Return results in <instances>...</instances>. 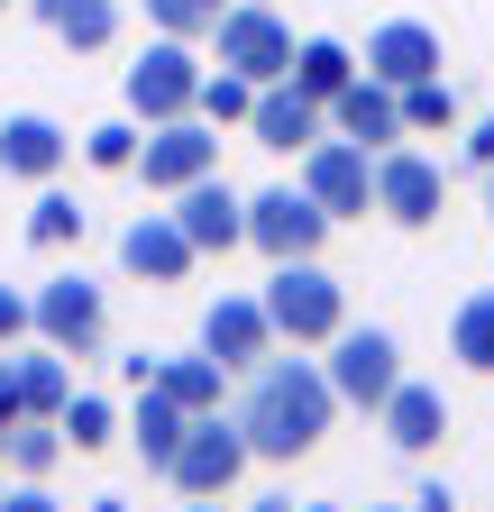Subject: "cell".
<instances>
[{
	"mask_svg": "<svg viewBox=\"0 0 494 512\" xmlns=\"http://www.w3.org/2000/svg\"><path fill=\"white\" fill-rule=\"evenodd\" d=\"M330 421H339V384H330L321 357H266V366H247L238 430H247V448H257V467L312 458Z\"/></svg>",
	"mask_w": 494,
	"mask_h": 512,
	"instance_id": "obj_1",
	"label": "cell"
},
{
	"mask_svg": "<svg viewBox=\"0 0 494 512\" xmlns=\"http://www.w3.org/2000/svg\"><path fill=\"white\" fill-rule=\"evenodd\" d=\"M266 320H275L284 348H330L348 330V293H339V275L321 266V256H284V266L266 275Z\"/></svg>",
	"mask_w": 494,
	"mask_h": 512,
	"instance_id": "obj_2",
	"label": "cell"
},
{
	"mask_svg": "<svg viewBox=\"0 0 494 512\" xmlns=\"http://www.w3.org/2000/svg\"><path fill=\"white\" fill-rule=\"evenodd\" d=\"M330 229H339V220H330L302 183H266V192H247V247H257L266 266H284V256H321Z\"/></svg>",
	"mask_w": 494,
	"mask_h": 512,
	"instance_id": "obj_3",
	"label": "cell"
},
{
	"mask_svg": "<svg viewBox=\"0 0 494 512\" xmlns=\"http://www.w3.org/2000/svg\"><path fill=\"white\" fill-rule=\"evenodd\" d=\"M211 64H229V74H247V83H284L293 74V28L266 10V0H229L220 28H211Z\"/></svg>",
	"mask_w": 494,
	"mask_h": 512,
	"instance_id": "obj_4",
	"label": "cell"
},
{
	"mask_svg": "<svg viewBox=\"0 0 494 512\" xmlns=\"http://www.w3.org/2000/svg\"><path fill=\"white\" fill-rule=\"evenodd\" d=\"M321 366H330V384H339L348 412H385V394L403 384V348H394V330H376V320H348Z\"/></svg>",
	"mask_w": 494,
	"mask_h": 512,
	"instance_id": "obj_5",
	"label": "cell"
},
{
	"mask_svg": "<svg viewBox=\"0 0 494 512\" xmlns=\"http://www.w3.org/2000/svg\"><path fill=\"white\" fill-rule=\"evenodd\" d=\"M247 467H257V448H247L238 412H193V430H183V448H174L165 485H183V494H229Z\"/></svg>",
	"mask_w": 494,
	"mask_h": 512,
	"instance_id": "obj_6",
	"label": "cell"
},
{
	"mask_svg": "<svg viewBox=\"0 0 494 512\" xmlns=\"http://www.w3.org/2000/svg\"><path fill=\"white\" fill-rule=\"evenodd\" d=\"M202 74H211V64L193 55V37H147V55L129 64V110H138L147 128L202 110Z\"/></svg>",
	"mask_w": 494,
	"mask_h": 512,
	"instance_id": "obj_7",
	"label": "cell"
},
{
	"mask_svg": "<svg viewBox=\"0 0 494 512\" xmlns=\"http://www.w3.org/2000/svg\"><path fill=\"white\" fill-rule=\"evenodd\" d=\"M302 192H312L330 220H366V211H376V147L312 138V147H302Z\"/></svg>",
	"mask_w": 494,
	"mask_h": 512,
	"instance_id": "obj_8",
	"label": "cell"
},
{
	"mask_svg": "<svg viewBox=\"0 0 494 512\" xmlns=\"http://www.w3.org/2000/svg\"><path fill=\"white\" fill-rule=\"evenodd\" d=\"M202 174H220V128H211L202 110L156 119L147 147H138V183H147V192H183V183H202Z\"/></svg>",
	"mask_w": 494,
	"mask_h": 512,
	"instance_id": "obj_9",
	"label": "cell"
},
{
	"mask_svg": "<svg viewBox=\"0 0 494 512\" xmlns=\"http://www.w3.org/2000/svg\"><path fill=\"white\" fill-rule=\"evenodd\" d=\"M37 339L65 348V357H92V348L110 339V302H101V284H92L83 266H65V275L37 284Z\"/></svg>",
	"mask_w": 494,
	"mask_h": 512,
	"instance_id": "obj_10",
	"label": "cell"
},
{
	"mask_svg": "<svg viewBox=\"0 0 494 512\" xmlns=\"http://www.w3.org/2000/svg\"><path fill=\"white\" fill-rule=\"evenodd\" d=\"M376 211L394 229H430V220L449 211V165L421 156V147H385L376 156Z\"/></svg>",
	"mask_w": 494,
	"mask_h": 512,
	"instance_id": "obj_11",
	"label": "cell"
},
{
	"mask_svg": "<svg viewBox=\"0 0 494 512\" xmlns=\"http://www.w3.org/2000/svg\"><path fill=\"white\" fill-rule=\"evenodd\" d=\"M202 348L229 366V375H247V366H266L284 339H275V320H266V293H220L211 311H202Z\"/></svg>",
	"mask_w": 494,
	"mask_h": 512,
	"instance_id": "obj_12",
	"label": "cell"
},
{
	"mask_svg": "<svg viewBox=\"0 0 494 512\" xmlns=\"http://www.w3.org/2000/svg\"><path fill=\"white\" fill-rule=\"evenodd\" d=\"M321 128H330V101H321V92H302L293 74H284V83H266V92H257V110H247V138L275 147V156H302Z\"/></svg>",
	"mask_w": 494,
	"mask_h": 512,
	"instance_id": "obj_13",
	"label": "cell"
},
{
	"mask_svg": "<svg viewBox=\"0 0 494 512\" xmlns=\"http://www.w3.org/2000/svg\"><path fill=\"white\" fill-rule=\"evenodd\" d=\"M193 238H183V220L174 211H138L129 229H119V275H138V284H183L193 275Z\"/></svg>",
	"mask_w": 494,
	"mask_h": 512,
	"instance_id": "obj_14",
	"label": "cell"
},
{
	"mask_svg": "<svg viewBox=\"0 0 494 512\" xmlns=\"http://www.w3.org/2000/svg\"><path fill=\"white\" fill-rule=\"evenodd\" d=\"M366 74H376V83H394V92H412V83H430V74H440V28H430V19H385L376 37H366Z\"/></svg>",
	"mask_w": 494,
	"mask_h": 512,
	"instance_id": "obj_15",
	"label": "cell"
},
{
	"mask_svg": "<svg viewBox=\"0 0 494 512\" xmlns=\"http://www.w3.org/2000/svg\"><path fill=\"white\" fill-rule=\"evenodd\" d=\"M174 220H183V238H193L202 256H229V247H247V202L220 183V174H202V183H183L174 192Z\"/></svg>",
	"mask_w": 494,
	"mask_h": 512,
	"instance_id": "obj_16",
	"label": "cell"
},
{
	"mask_svg": "<svg viewBox=\"0 0 494 512\" xmlns=\"http://www.w3.org/2000/svg\"><path fill=\"white\" fill-rule=\"evenodd\" d=\"M65 156H74V138H65L46 110L0 119V174H10V183H55V174H65Z\"/></svg>",
	"mask_w": 494,
	"mask_h": 512,
	"instance_id": "obj_17",
	"label": "cell"
},
{
	"mask_svg": "<svg viewBox=\"0 0 494 512\" xmlns=\"http://www.w3.org/2000/svg\"><path fill=\"white\" fill-rule=\"evenodd\" d=\"M330 119H339V138L376 147V156L412 138V128H403V92H394V83H376V74H357V83H348V92L330 101Z\"/></svg>",
	"mask_w": 494,
	"mask_h": 512,
	"instance_id": "obj_18",
	"label": "cell"
},
{
	"mask_svg": "<svg viewBox=\"0 0 494 512\" xmlns=\"http://www.w3.org/2000/svg\"><path fill=\"white\" fill-rule=\"evenodd\" d=\"M376 421H385V439L403 448V458H430V448L449 439V394H440V384H421V375H403Z\"/></svg>",
	"mask_w": 494,
	"mask_h": 512,
	"instance_id": "obj_19",
	"label": "cell"
},
{
	"mask_svg": "<svg viewBox=\"0 0 494 512\" xmlns=\"http://www.w3.org/2000/svg\"><path fill=\"white\" fill-rule=\"evenodd\" d=\"M183 430H193V412H183L174 394H165V384H138V412H129V448H138V458L165 476L174 467V448H183Z\"/></svg>",
	"mask_w": 494,
	"mask_h": 512,
	"instance_id": "obj_20",
	"label": "cell"
},
{
	"mask_svg": "<svg viewBox=\"0 0 494 512\" xmlns=\"http://www.w3.org/2000/svg\"><path fill=\"white\" fill-rule=\"evenodd\" d=\"M28 10H37V28L55 46H74V55H101L119 37V0H28Z\"/></svg>",
	"mask_w": 494,
	"mask_h": 512,
	"instance_id": "obj_21",
	"label": "cell"
},
{
	"mask_svg": "<svg viewBox=\"0 0 494 512\" xmlns=\"http://www.w3.org/2000/svg\"><path fill=\"white\" fill-rule=\"evenodd\" d=\"M357 74H366V64H357L339 37H302V46H293V83H302V92H321V101H339Z\"/></svg>",
	"mask_w": 494,
	"mask_h": 512,
	"instance_id": "obj_22",
	"label": "cell"
},
{
	"mask_svg": "<svg viewBox=\"0 0 494 512\" xmlns=\"http://www.w3.org/2000/svg\"><path fill=\"white\" fill-rule=\"evenodd\" d=\"M19 394H28V412H46V421H55V412L74 403V357L37 339V348L19 357Z\"/></svg>",
	"mask_w": 494,
	"mask_h": 512,
	"instance_id": "obj_23",
	"label": "cell"
},
{
	"mask_svg": "<svg viewBox=\"0 0 494 512\" xmlns=\"http://www.w3.org/2000/svg\"><path fill=\"white\" fill-rule=\"evenodd\" d=\"M156 384H165V394L183 403V412H220V394H229V366L202 348V357H165L156 366Z\"/></svg>",
	"mask_w": 494,
	"mask_h": 512,
	"instance_id": "obj_24",
	"label": "cell"
},
{
	"mask_svg": "<svg viewBox=\"0 0 494 512\" xmlns=\"http://www.w3.org/2000/svg\"><path fill=\"white\" fill-rule=\"evenodd\" d=\"M449 357H458L467 375H494V293H467V302L449 311Z\"/></svg>",
	"mask_w": 494,
	"mask_h": 512,
	"instance_id": "obj_25",
	"label": "cell"
},
{
	"mask_svg": "<svg viewBox=\"0 0 494 512\" xmlns=\"http://www.w3.org/2000/svg\"><path fill=\"white\" fill-rule=\"evenodd\" d=\"M74 238H83V211H74V192L37 183V202H28V247H37V256H65Z\"/></svg>",
	"mask_w": 494,
	"mask_h": 512,
	"instance_id": "obj_26",
	"label": "cell"
},
{
	"mask_svg": "<svg viewBox=\"0 0 494 512\" xmlns=\"http://www.w3.org/2000/svg\"><path fill=\"white\" fill-rule=\"evenodd\" d=\"M0 458H10V476H28V485H37V476H46L55 458H65V421H46V412H28V421L10 430V448H0Z\"/></svg>",
	"mask_w": 494,
	"mask_h": 512,
	"instance_id": "obj_27",
	"label": "cell"
},
{
	"mask_svg": "<svg viewBox=\"0 0 494 512\" xmlns=\"http://www.w3.org/2000/svg\"><path fill=\"white\" fill-rule=\"evenodd\" d=\"M257 92H266V83H247V74H229V64H211V74H202V119H211V128H247Z\"/></svg>",
	"mask_w": 494,
	"mask_h": 512,
	"instance_id": "obj_28",
	"label": "cell"
},
{
	"mask_svg": "<svg viewBox=\"0 0 494 512\" xmlns=\"http://www.w3.org/2000/svg\"><path fill=\"white\" fill-rule=\"evenodd\" d=\"M403 128H412V138H449V128H458V92H449V74H430V83L403 92Z\"/></svg>",
	"mask_w": 494,
	"mask_h": 512,
	"instance_id": "obj_29",
	"label": "cell"
},
{
	"mask_svg": "<svg viewBox=\"0 0 494 512\" xmlns=\"http://www.w3.org/2000/svg\"><path fill=\"white\" fill-rule=\"evenodd\" d=\"M138 147H147V138H138V110H129V119H101V128H83V156H92L101 174H138Z\"/></svg>",
	"mask_w": 494,
	"mask_h": 512,
	"instance_id": "obj_30",
	"label": "cell"
},
{
	"mask_svg": "<svg viewBox=\"0 0 494 512\" xmlns=\"http://www.w3.org/2000/svg\"><path fill=\"white\" fill-rule=\"evenodd\" d=\"M220 10H229V0H147V28L156 37H211Z\"/></svg>",
	"mask_w": 494,
	"mask_h": 512,
	"instance_id": "obj_31",
	"label": "cell"
},
{
	"mask_svg": "<svg viewBox=\"0 0 494 512\" xmlns=\"http://www.w3.org/2000/svg\"><path fill=\"white\" fill-rule=\"evenodd\" d=\"M55 421H65V448H110V439H119V412H110L101 394H74Z\"/></svg>",
	"mask_w": 494,
	"mask_h": 512,
	"instance_id": "obj_32",
	"label": "cell"
},
{
	"mask_svg": "<svg viewBox=\"0 0 494 512\" xmlns=\"http://www.w3.org/2000/svg\"><path fill=\"white\" fill-rule=\"evenodd\" d=\"M19 339H37V293L0 284V348H19Z\"/></svg>",
	"mask_w": 494,
	"mask_h": 512,
	"instance_id": "obj_33",
	"label": "cell"
},
{
	"mask_svg": "<svg viewBox=\"0 0 494 512\" xmlns=\"http://www.w3.org/2000/svg\"><path fill=\"white\" fill-rule=\"evenodd\" d=\"M0 512H65V503H55V494H46V485H28V476H19V485H10V494H0Z\"/></svg>",
	"mask_w": 494,
	"mask_h": 512,
	"instance_id": "obj_34",
	"label": "cell"
},
{
	"mask_svg": "<svg viewBox=\"0 0 494 512\" xmlns=\"http://www.w3.org/2000/svg\"><path fill=\"white\" fill-rule=\"evenodd\" d=\"M156 366H165V357H147V348H138V357H119V384L138 394V384H156Z\"/></svg>",
	"mask_w": 494,
	"mask_h": 512,
	"instance_id": "obj_35",
	"label": "cell"
},
{
	"mask_svg": "<svg viewBox=\"0 0 494 512\" xmlns=\"http://www.w3.org/2000/svg\"><path fill=\"white\" fill-rule=\"evenodd\" d=\"M412 512H458V494H449L440 476H430V485H412Z\"/></svg>",
	"mask_w": 494,
	"mask_h": 512,
	"instance_id": "obj_36",
	"label": "cell"
},
{
	"mask_svg": "<svg viewBox=\"0 0 494 512\" xmlns=\"http://www.w3.org/2000/svg\"><path fill=\"white\" fill-rule=\"evenodd\" d=\"M467 165H494V119H476V128H467Z\"/></svg>",
	"mask_w": 494,
	"mask_h": 512,
	"instance_id": "obj_37",
	"label": "cell"
},
{
	"mask_svg": "<svg viewBox=\"0 0 494 512\" xmlns=\"http://www.w3.org/2000/svg\"><path fill=\"white\" fill-rule=\"evenodd\" d=\"M92 512H138V503H119V494H92Z\"/></svg>",
	"mask_w": 494,
	"mask_h": 512,
	"instance_id": "obj_38",
	"label": "cell"
},
{
	"mask_svg": "<svg viewBox=\"0 0 494 512\" xmlns=\"http://www.w3.org/2000/svg\"><path fill=\"white\" fill-rule=\"evenodd\" d=\"M247 512H302V503H284V494H266V503H247Z\"/></svg>",
	"mask_w": 494,
	"mask_h": 512,
	"instance_id": "obj_39",
	"label": "cell"
},
{
	"mask_svg": "<svg viewBox=\"0 0 494 512\" xmlns=\"http://www.w3.org/2000/svg\"><path fill=\"white\" fill-rule=\"evenodd\" d=\"M183 512H220V494H193V503H183Z\"/></svg>",
	"mask_w": 494,
	"mask_h": 512,
	"instance_id": "obj_40",
	"label": "cell"
},
{
	"mask_svg": "<svg viewBox=\"0 0 494 512\" xmlns=\"http://www.w3.org/2000/svg\"><path fill=\"white\" fill-rule=\"evenodd\" d=\"M366 512H412V503H366Z\"/></svg>",
	"mask_w": 494,
	"mask_h": 512,
	"instance_id": "obj_41",
	"label": "cell"
},
{
	"mask_svg": "<svg viewBox=\"0 0 494 512\" xmlns=\"http://www.w3.org/2000/svg\"><path fill=\"white\" fill-rule=\"evenodd\" d=\"M485 211H494V165H485Z\"/></svg>",
	"mask_w": 494,
	"mask_h": 512,
	"instance_id": "obj_42",
	"label": "cell"
},
{
	"mask_svg": "<svg viewBox=\"0 0 494 512\" xmlns=\"http://www.w3.org/2000/svg\"><path fill=\"white\" fill-rule=\"evenodd\" d=\"M302 512H330V503H302Z\"/></svg>",
	"mask_w": 494,
	"mask_h": 512,
	"instance_id": "obj_43",
	"label": "cell"
},
{
	"mask_svg": "<svg viewBox=\"0 0 494 512\" xmlns=\"http://www.w3.org/2000/svg\"><path fill=\"white\" fill-rule=\"evenodd\" d=\"M0 10H10V0H0Z\"/></svg>",
	"mask_w": 494,
	"mask_h": 512,
	"instance_id": "obj_44",
	"label": "cell"
},
{
	"mask_svg": "<svg viewBox=\"0 0 494 512\" xmlns=\"http://www.w3.org/2000/svg\"><path fill=\"white\" fill-rule=\"evenodd\" d=\"M0 494H10V485H0Z\"/></svg>",
	"mask_w": 494,
	"mask_h": 512,
	"instance_id": "obj_45",
	"label": "cell"
}]
</instances>
